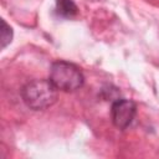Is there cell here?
Wrapping results in <instances>:
<instances>
[{
    "instance_id": "277c9868",
    "label": "cell",
    "mask_w": 159,
    "mask_h": 159,
    "mask_svg": "<svg viewBox=\"0 0 159 159\" xmlns=\"http://www.w3.org/2000/svg\"><path fill=\"white\" fill-rule=\"evenodd\" d=\"M56 10L62 17H73L78 12V7L73 0H56Z\"/></svg>"
},
{
    "instance_id": "3957f363",
    "label": "cell",
    "mask_w": 159,
    "mask_h": 159,
    "mask_svg": "<svg viewBox=\"0 0 159 159\" xmlns=\"http://www.w3.org/2000/svg\"><path fill=\"white\" fill-rule=\"evenodd\" d=\"M137 113V106L130 99H117L112 104L111 116L112 122L118 129H125L132 120L134 119V116Z\"/></svg>"
},
{
    "instance_id": "5b68a950",
    "label": "cell",
    "mask_w": 159,
    "mask_h": 159,
    "mask_svg": "<svg viewBox=\"0 0 159 159\" xmlns=\"http://www.w3.org/2000/svg\"><path fill=\"white\" fill-rule=\"evenodd\" d=\"M12 39V29L5 22V20H1V48H5Z\"/></svg>"
},
{
    "instance_id": "7a4b0ae2",
    "label": "cell",
    "mask_w": 159,
    "mask_h": 159,
    "mask_svg": "<svg viewBox=\"0 0 159 159\" xmlns=\"http://www.w3.org/2000/svg\"><path fill=\"white\" fill-rule=\"evenodd\" d=\"M48 80L57 89L65 92L76 91L81 88L84 82L81 70L76 65L66 61H56L51 65Z\"/></svg>"
},
{
    "instance_id": "6da1fadb",
    "label": "cell",
    "mask_w": 159,
    "mask_h": 159,
    "mask_svg": "<svg viewBox=\"0 0 159 159\" xmlns=\"http://www.w3.org/2000/svg\"><path fill=\"white\" fill-rule=\"evenodd\" d=\"M57 88L50 80H34L21 89V97L27 107L41 111L51 107L57 101Z\"/></svg>"
}]
</instances>
